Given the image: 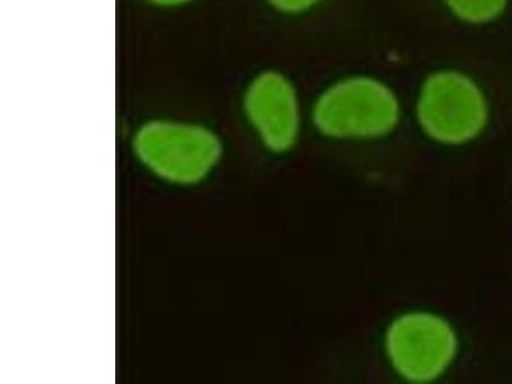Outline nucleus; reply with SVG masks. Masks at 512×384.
I'll list each match as a JSON object with an SVG mask.
<instances>
[{"label":"nucleus","mask_w":512,"mask_h":384,"mask_svg":"<svg viewBox=\"0 0 512 384\" xmlns=\"http://www.w3.org/2000/svg\"><path fill=\"white\" fill-rule=\"evenodd\" d=\"M404 118L399 91L383 77L347 73L319 90L310 121L323 139L336 143H373L391 137Z\"/></svg>","instance_id":"f257e3e1"},{"label":"nucleus","mask_w":512,"mask_h":384,"mask_svg":"<svg viewBox=\"0 0 512 384\" xmlns=\"http://www.w3.org/2000/svg\"><path fill=\"white\" fill-rule=\"evenodd\" d=\"M414 120L420 134L432 144L464 148L478 141L491 125V99L469 71L433 68L416 89Z\"/></svg>","instance_id":"f03ea898"},{"label":"nucleus","mask_w":512,"mask_h":384,"mask_svg":"<svg viewBox=\"0 0 512 384\" xmlns=\"http://www.w3.org/2000/svg\"><path fill=\"white\" fill-rule=\"evenodd\" d=\"M461 341L454 323L427 309L401 312L383 333L384 356L392 372L409 384L440 381L454 367Z\"/></svg>","instance_id":"7ed1b4c3"},{"label":"nucleus","mask_w":512,"mask_h":384,"mask_svg":"<svg viewBox=\"0 0 512 384\" xmlns=\"http://www.w3.org/2000/svg\"><path fill=\"white\" fill-rule=\"evenodd\" d=\"M132 148L150 172L169 184L203 181L222 157L216 132L198 123L152 120L137 128Z\"/></svg>","instance_id":"20e7f679"},{"label":"nucleus","mask_w":512,"mask_h":384,"mask_svg":"<svg viewBox=\"0 0 512 384\" xmlns=\"http://www.w3.org/2000/svg\"><path fill=\"white\" fill-rule=\"evenodd\" d=\"M246 121L268 152L290 153L304 127L299 88L285 71L264 68L248 81L242 94Z\"/></svg>","instance_id":"39448f33"},{"label":"nucleus","mask_w":512,"mask_h":384,"mask_svg":"<svg viewBox=\"0 0 512 384\" xmlns=\"http://www.w3.org/2000/svg\"><path fill=\"white\" fill-rule=\"evenodd\" d=\"M451 20L470 29L496 25L509 12L511 0H434Z\"/></svg>","instance_id":"423d86ee"},{"label":"nucleus","mask_w":512,"mask_h":384,"mask_svg":"<svg viewBox=\"0 0 512 384\" xmlns=\"http://www.w3.org/2000/svg\"><path fill=\"white\" fill-rule=\"evenodd\" d=\"M273 13L287 18H299L312 15L326 6L329 0H263Z\"/></svg>","instance_id":"0eeeda50"},{"label":"nucleus","mask_w":512,"mask_h":384,"mask_svg":"<svg viewBox=\"0 0 512 384\" xmlns=\"http://www.w3.org/2000/svg\"><path fill=\"white\" fill-rule=\"evenodd\" d=\"M149 6L160 9H176L189 6V4L196 2V0H143Z\"/></svg>","instance_id":"6e6552de"}]
</instances>
